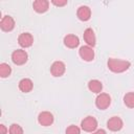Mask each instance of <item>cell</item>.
I'll list each match as a JSON object with an SVG mask.
<instances>
[{
    "label": "cell",
    "mask_w": 134,
    "mask_h": 134,
    "mask_svg": "<svg viewBox=\"0 0 134 134\" xmlns=\"http://www.w3.org/2000/svg\"><path fill=\"white\" fill-rule=\"evenodd\" d=\"M32 7H34L35 12H37L39 14H43L48 10L49 2L47 0H36L32 3Z\"/></svg>",
    "instance_id": "7c38bea8"
},
{
    "label": "cell",
    "mask_w": 134,
    "mask_h": 134,
    "mask_svg": "<svg viewBox=\"0 0 134 134\" xmlns=\"http://www.w3.org/2000/svg\"><path fill=\"white\" fill-rule=\"evenodd\" d=\"M124 103L128 108H134V92H128L124 96Z\"/></svg>",
    "instance_id": "ac0fdd59"
},
{
    "label": "cell",
    "mask_w": 134,
    "mask_h": 134,
    "mask_svg": "<svg viewBox=\"0 0 134 134\" xmlns=\"http://www.w3.org/2000/svg\"><path fill=\"white\" fill-rule=\"evenodd\" d=\"M81 128L85 132H94L97 129V120L93 116H87L81 121Z\"/></svg>",
    "instance_id": "7a4b0ae2"
},
{
    "label": "cell",
    "mask_w": 134,
    "mask_h": 134,
    "mask_svg": "<svg viewBox=\"0 0 134 134\" xmlns=\"http://www.w3.org/2000/svg\"><path fill=\"white\" fill-rule=\"evenodd\" d=\"M92 134H107L105 130L103 129H98V130H95L94 132H92Z\"/></svg>",
    "instance_id": "603a6c76"
},
{
    "label": "cell",
    "mask_w": 134,
    "mask_h": 134,
    "mask_svg": "<svg viewBox=\"0 0 134 134\" xmlns=\"http://www.w3.org/2000/svg\"><path fill=\"white\" fill-rule=\"evenodd\" d=\"M51 3L53 5H55V6H64V5L67 4V1L66 0H63V1H55V0H53V1H51Z\"/></svg>",
    "instance_id": "44dd1931"
},
{
    "label": "cell",
    "mask_w": 134,
    "mask_h": 134,
    "mask_svg": "<svg viewBox=\"0 0 134 134\" xmlns=\"http://www.w3.org/2000/svg\"><path fill=\"white\" fill-rule=\"evenodd\" d=\"M76 16L81 21H88L91 17V9L86 5H82L77 8Z\"/></svg>",
    "instance_id": "4fadbf2b"
},
{
    "label": "cell",
    "mask_w": 134,
    "mask_h": 134,
    "mask_svg": "<svg viewBox=\"0 0 134 134\" xmlns=\"http://www.w3.org/2000/svg\"><path fill=\"white\" fill-rule=\"evenodd\" d=\"M79 54L86 62H90V61H92L94 59V50H93L92 47H90L88 45L81 46L80 50H79Z\"/></svg>",
    "instance_id": "8992f818"
},
{
    "label": "cell",
    "mask_w": 134,
    "mask_h": 134,
    "mask_svg": "<svg viewBox=\"0 0 134 134\" xmlns=\"http://www.w3.org/2000/svg\"><path fill=\"white\" fill-rule=\"evenodd\" d=\"M18 43L23 48H28L34 44V37L29 32H22L18 37Z\"/></svg>",
    "instance_id": "52a82bcc"
},
{
    "label": "cell",
    "mask_w": 134,
    "mask_h": 134,
    "mask_svg": "<svg viewBox=\"0 0 134 134\" xmlns=\"http://www.w3.org/2000/svg\"><path fill=\"white\" fill-rule=\"evenodd\" d=\"M108 68L114 72V73H121L125 72L126 70H128L131 66V63L129 61L126 60H119V59H114V58H110L107 62Z\"/></svg>",
    "instance_id": "6da1fadb"
},
{
    "label": "cell",
    "mask_w": 134,
    "mask_h": 134,
    "mask_svg": "<svg viewBox=\"0 0 134 134\" xmlns=\"http://www.w3.org/2000/svg\"><path fill=\"white\" fill-rule=\"evenodd\" d=\"M12 73V67L6 64V63H1L0 64V76L1 77H7Z\"/></svg>",
    "instance_id": "e0dca14e"
},
{
    "label": "cell",
    "mask_w": 134,
    "mask_h": 134,
    "mask_svg": "<svg viewBox=\"0 0 134 134\" xmlns=\"http://www.w3.org/2000/svg\"><path fill=\"white\" fill-rule=\"evenodd\" d=\"M8 133L9 134H23V129L20 125L13 124V125H10V127L8 129Z\"/></svg>",
    "instance_id": "d6986e66"
},
{
    "label": "cell",
    "mask_w": 134,
    "mask_h": 134,
    "mask_svg": "<svg viewBox=\"0 0 134 134\" xmlns=\"http://www.w3.org/2000/svg\"><path fill=\"white\" fill-rule=\"evenodd\" d=\"M0 27L3 31H12L15 28V20L10 16H4L1 19Z\"/></svg>",
    "instance_id": "30bf717a"
},
{
    "label": "cell",
    "mask_w": 134,
    "mask_h": 134,
    "mask_svg": "<svg viewBox=\"0 0 134 134\" xmlns=\"http://www.w3.org/2000/svg\"><path fill=\"white\" fill-rule=\"evenodd\" d=\"M111 104V96L108 93H99L95 98V106L99 110H106Z\"/></svg>",
    "instance_id": "277c9868"
},
{
    "label": "cell",
    "mask_w": 134,
    "mask_h": 134,
    "mask_svg": "<svg viewBox=\"0 0 134 134\" xmlns=\"http://www.w3.org/2000/svg\"><path fill=\"white\" fill-rule=\"evenodd\" d=\"M27 59H28V54L23 49L14 50L13 53H12V61L16 65H19L20 66V65L25 64L27 62Z\"/></svg>",
    "instance_id": "3957f363"
},
{
    "label": "cell",
    "mask_w": 134,
    "mask_h": 134,
    "mask_svg": "<svg viewBox=\"0 0 134 134\" xmlns=\"http://www.w3.org/2000/svg\"><path fill=\"white\" fill-rule=\"evenodd\" d=\"M66 70V66L62 61H55L52 63L51 67H50V73L53 76H62L65 73Z\"/></svg>",
    "instance_id": "ba28073f"
},
{
    "label": "cell",
    "mask_w": 134,
    "mask_h": 134,
    "mask_svg": "<svg viewBox=\"0 0 134 134\" xmlns=\"http://www.w3.org/2000/svg\"><path fill=\"white\" fill-rule=\"evenodd\" d=\"M83 38H84V41L86 42V44L90 47H94L95 44H96V38H95V35H94V31L92 28H86L85 31H84V35H83Z\"/></svg>",
    "instance_id": "8fae6325"
},
{
    "label": "cell",
    "mask_w": 134,
    "mask_h": 134,
    "mask_svg": "<svg viewBox=\"0 0 134 134\" xmlns=\"http://www.w3.org/2000/svg\"><path fill=\"white\" fill-rule=\"evenodd\" d=\"M88 89H89L91 92H93V93L99 94V93H102L103 84H102V82L98 81V80H91V81H89V83H88Z\"/></svg>",
    "instance_id": "2e32d148"
},
{
    "label": "cell",
    "mask_w": 134,
    "mask_h": 134,
    "mask_svg": "<svg viewBox=\"0 0 134 134\" xmlns=\"http://www.w3.org/2000/svg\"><path fill=\"white\" fill-rule=\"evenodd\" d=\"M38 121L43 127H48L53 122V115L48 111H43L38 115Z\"/></svg>",
    "instance_id": "9c48e42d"
},
{
    "label": "cell",
    "mask_w": 134,
    "mask_h": 134,
    "mask_svg": "<svg viewBox=\"0 0 134 134\" xmlns=\"http://www.w3.org/2000/svg\"><path fill=\"white\" fill-rule=\"evenodd\" d=\"M34 88V83L28 77H25V79H22L20 82H19V89L24 92V93H28L32 90Z\"/></svg>",
    "instance_id": "9a60e30c"
},
{
    "label": "cell",
    "mask_w": 134,
    "mask_h": 134,
    "mask_svg": "<svg viewBox=\"0 0 134 134\" xmlns=\"http://www.w3.org/2000/svg\"><path fill=\"white\" fill-rule=\"evenodd\" d=\"M124 127V122H122V119L118 116H112L111 118L108 119L107 121V128L110 130V131H113V132H117L119 130H121Z\"/></svg>",
    "instance_id": "5b68a950"
},
{
    "label": "cell",
    "mask_w": 134,
    "mask_h": 134,
    "mask_svg": "<svg viewBox=\"0 0 134 134\" xmlns=\"http://www.w3.org/2000/svg\"><path fill=\"white\" fill-rule=\"evenodd\" d=\"M64 44L68 48H75L80 44V39L75 35H67L64 37Z\"/></svg>",
    "instance_id": "5bb4252c"
},
{
    "label": "cell",
    "mask_w": 134,
    "mask_h": 134,
    "mask_svg": "<svg viewBox=\"0 0 134 134\" xmlns=\"http://www.w3.org/2000/svg\"><path fill=\"white\" fill-rule=\"evenodd\" d=\"M65 133H66V134H81V129H80L77 126L71 125V126L67 127Z\"/></svg>",
    "instance_id": "ffe728a7"
},
{
    "label": "cell",
    "mask_w": 134,
    "mask_h": 134,
    "mask_svg": "<svg viewBox=\"0 0 134 134\" xmlns=\"http://www.w3.org/2000/svg\"><path fill=\"white\" fill-rule=\"evenodd\" d=\"M8 132V130H7V128L2 124V125H0V134H6Z\"/></svg>",
    "instance_id": "7402d4cb"
}]
</instances>
